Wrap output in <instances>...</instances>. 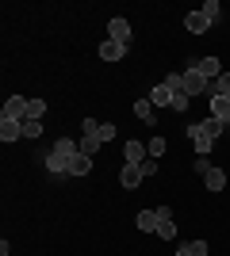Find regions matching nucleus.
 <instances>
[{"label":"nucleus","mask_w":230,"mask_h":256,"mask_svg":"<svg viewBox=\"0 0 230 256\" xmlns=\"http://www.w3.org/2000/svg\"><path fill=\"white\" fill-rule=\"evenodd\" d=\"M43 115H46V104L43 100H31V104H27V118H39V122H43Z\"/></svg>","instance_id":"5701e85b"},{"label":"nucleus","mask_w":230,"mask_h":256,"mask_svg":"<svg viewBox=\"0 0 230 256\" xmlns=\"http://www.w3.org/2000/svg\"><path fill=\"white\" fill-rule=\"evenodd\" d=\"M192 65H196L207 80H219V76H222V62H219V58H199V62H192Z\"/></svg>","instance_id":"9d476101"},{"label":"nucleus","mask_w":230,"mask_h":256,"mask_svg":"<svg viewBox=\"0 0 230 256\" xmlns=\"http://www.w3.org/2000/svg\"><path fill=\"white\" fill-rule=\"evenodd\" d=\"M88 172H92V157L77 153V157L69 160V176H88Z\"/></svg>","instance_id":"4468645a"},{"label":"nucleus","mask_w":230,"mask_h":256,"mask_svg":"<svg viewBox=\"0 0 230 256\" xmlns=\"http://www.w3.org/2000/svg\"><path fill=\"white\" fill-rule=\"evenodd\" d=\"M39 160L46 164V172H50V176H62V172H69V157L54 153V146H50V150H39Z\"/></svg>","instance_id":"f03ea898"},{"label":"nucleus","mask_w":230,"mask_h":256,"mask_svg":"<svg viewBox=\"0 0 230 256\" xmlns=\"http://www.w3.org/2000/svg\"><path fill=\"white\" fill-rule=\"evenodd\" d=\"M134 226H138L142 234H157V226H161V218H157V210H138Z\"/></svg>","instance_id":"ddd939ff"},{"label":"nucleus","mask_w":230,"mask_h":256,"mask_svg":"<svg viewBox=\"0 0 230 256\" xmlns=\"http://www.w3.org/2000/svg\"><path fill=\"white\" fill-rule=\"evenodd\" d=\"M188 138H192V146H196L199 157H207V153L215 150V138H211V134H203V126H199V122H192V126H188Z\"/></svg>","instance_id":"7ed1b4c3"},{"label":"nucleus","mask_w":230,"mask_h":256,"mask_svg":"<svg viewBox=\"0 0 230 256\" xmlns=\"http://www.w3.org/2000/svg\"><path fill=\"white\" fill-rule=\"evenodd\" d=\"M173 256H192V245H180V248H176Z\"/></svg>","instance_id":"473e14b6"},{"label":"nucleus","mask_w":230,"mask_h":256,"mask_svg":"<svg viewBox=\"0 0 230 256\" xmlns=\"http://www.w3.org/2000/svg\"><path fill=\"white\" fill-rule=\"evenodd\" d=\"M123 54H127V46L123 42H100V62H123Z\"/></svg>","instance_id":"f8f14e48"},{"label":"nucleus","mask_w":230,"mask_h":256,"mask_svg":"<svg viewBox=\"0 0 230 256\" xmlns=\"http://www.w3.org/2000/svg\"><path fill=\"white\" fill-rule=\"evenodd\" d=\"M134 115L142 118V122H153V104H150V100H142V104H134Z\"/></svg>","instance_id":"412c9836"},{"label":"nucleus","mask_w":230,"mask_h":256,"mask_svg":"<svg viewBox=\"0 0 230 256\" xmlns=\"http://www.w3.org/2000/svg\"><path fill=\"white\" fill-rule=\"evenodd\" d=\"M199 126H203V134H211V138H219V134H222V126H226V122H219V118H203Z\"/></svg>","instance_id":"4be33fe9"},{"label":"nucleus","mask_w":230,"mask_h":256,"mask_svg":"<svg viewBox=\"0 0 230 256\" xmlns=\"http://www.w3.org/2000/svg\"><path fill=\"white\" fill-rule=\"evenodd\" d=\"M54 153H62V157L73 160L77 153H81V142H73V138H58V142H54Z\"/></svg>","instance_id":"dca6fc26"},{"label":"nucleus","mask_w":230,"mask_h":256,"mask_svg":"<svg viewBox=\"0 0 230 256\" xmlns=\"http://www.w3.org/2000/svg\"><path fill=\"white\" fill-rule=\"evenodd\" d=\"M27 104H31V100L8 96V104H4V118H16V122H23V118H27Z\"/></svg>","instance_id":"20e7f679"},{"label":"nucleus","mask_w":230,"mask_h":256,"mask_svg":"<svg viewBox=\"0 0 230 256\" xmlns=\"http://www.w3.org/2000/svg\"><path fill=\"white\" fill-rule=\"evenodd\" d=\"M199 12H203V16H207L211 23H215V20H219V16H222V8H219V0H207V4H203V8H199Z\"/></svg>","instance_id":"a878e982"},{"label":"nucleus","mask_w":230,"mask_h":256,"mask_svg":"<svg viewBox=\"0 0 230 256\" xmlns=\"http://www.w3.org/2000/svg\"><path fill=\"white\" fill-rule=\"evenodd\" d=\"M211 118L230 126V96H211Z\"/></svg>","instance_id":"9b49d317"},{"label":"nucleus","mask_w":230,"mask_h":256,"mask_svg":"<svg viewBox=\"0 0 230 256\" xmlns=\"http://www.w3.org/2000/svg\"><path fill=\"white\" fill-rule=\"evenodd\" d=\"M192 168H196L199 176H207V172L215 168V164H211V157H196V164H192Z\"/></svg>","instance_id":"cd10ccee"},{"label":"nucleus","mask_w":230,"mask_h":256,"mask_svg":"<svg viewBox=\"0 0 230 256\" xmlns=\"http://www.w3.org/2000/svg\"><path fill=\"white\" fill-rule=\"evenodd\" d=\"M23 138V122H16V118H0V142L8 146V142H20Z\"/></svg>","instance_id":"423d86ee"},{"label":"nucleus","mask_w":230,"mask_h":256,"mask_svg":"<svg viewBox=\"0 0 230 256\" xmlns=\"http://www.w3.org/2000/svg\"><path fill=\"white\" fill-rule=\"evenodd\" d=\"M123 157H127V164H142V160L150 157V150H146V142H127V146H123Z\"/></svg>","instance_id":"1a4fd4ad"},{"label":"nucleus","mask_w":230,"mask_h":256,"mask_svg":"<svg viewBox=\"0 0 230 256\" xmlns=\"http://www.w3.org/2000/svg\"><path fill=\"white\" fill-rule=\"evenodd\" d=\"M211 96H230V73H222L219 80H211Z\"/></svg>","instance_id":"a211bd4d"},{"label":"nucleus","mask_w":230,"mask_h":256,"mask_svg":"<svg viewBox=\"0 0 230 256\" xmlns=\"http://www.w3.org/2000/svg\"><path fill=\"white\" fill-rule=\"evenodd\" d=\"M184 92L188 96H211V80L199 73L196 65H188V73H184Z\"/></svg>","instance_id":"f257e3e1"},{"label":"nucleus","mask_w":230,"mask_h":256,"mask_svg":"<svg viewBox=\"0 0 230 256\" xmlns=\"http://www.w3.org/2000/svg\"><path fill=\"white\" fill-rule=\"evenodd\" d=\"M142 180H146V176H142V168H138V164H123V172H119V184L127 188V192H134V188H138Z\"/></svg>","instance_id":"0eeeda50"},{"label":"nucleus","mask_w":230,"mask_h":256,"mask_svg":"<svg viewBox=\"0 0 230 256\" xmlns=\"http://www.w3.org/2000/svg\"><path fill=\"white\" fill-rule=\"evenodd\" d=\"M184 27H188L192 34H207V31H211V20L203 16V12H188V16H184Z\"/></svg>","instance_id":"6e6552de"},{"label":"nucleus","mask_w":230,"mask_h":256,"mask_svg":"<svg viewBox=\"0 0 230 256\" xmlns=\"http://www.w3.org/2000/svg\"><path fill=\"white\" fill-rule=\"evenodd\" d=\"M23 138H43V122L39 118H23Z\"/></svg>","instance_id":"6ab92c4d"},{"label":"nucleus","mask_w":230,"mask_h":256,"mask_svg":"<svg viewBox=\"0 0 230 256\" xmlns=\"http://www.w3.org/2000/svg\"><path fill=\"white\" fill-rule=\"evenodd\" d=\"M203 184H207V192H222L230 184V176H222V168H211L207 176H203Z\"/></svg>","instance_id":"2eb2a0df"},{"label":"nucleus","mask_w":230,"mask_h":256,"mask_svg":"<svg viewBox=\"0 0 230 256\" xmlns=\"http://www.w3.org/2000/svg\"><path fill=\"white\" fill-rule=\"evenodd\" d=\"M146 150H150V157L161 160L165 157V138H150V142H146Z\"/></svg>","instance_id":"393cba45"},{"label":"nucleus","mask_w":230,"mask_h":256,"mask_svg":"<svg viewBox=\"0 0 230 256\" xmlns=\"http://www.w3.org/2000/svg\"><path fill=\"white\" fill-rule=\"evenodd\" d=\"M207 252H211L207 241H192V256H207Z\"/></svg>","instance_id":"7c9ffc66"},{"label":"nucleus","mask_w":230,"mask_h":256,"mask_svg":"<svg viewBox=\"0 0 230 256\" xmlns=\"http://www.w3.org/2000/svg\"><path fill=\"white\" fill-rule=\"evenodd\" d=\"M115 138V122H104V126H100V142H111Z\"/></svg>","instance_id":"c756f323"},{"label":"nucleus","mask_w":230,"mask_h":256,"mask_svg":"<svg viewBox=\"0 0 230 256\" xmlns=\"http://www.w3.org/2000/svg\"><path fill=\"white\" fill-rule=\"evenodd\" d=\"M188 107H192V96H188V92H176V96H173V111H180V115H184Z\"/></svg>","instance_id":"b1692460"},{"label":"nucleus","mask_w":230,"mask_h":256,"mask_svg":"<svg viewBox=\"0 0 230 256\" xmlns=\"http://www.w3.org/2000/svg\"><path fill=\"white\" fill-rule=\"evenodd\" d=\"M157 237H161V241H173V237H176V226L173 222H161V226H157Z\"/></svg>","instance_id":"bb28decb"},{"label":"nucleus","mask_w":230,"mask_h":256,"mask_svg":"<svg viewBox=\"0 0 230 256\" xmlns=\"http://www.w3.org/2000/svg\"><path fill=\"white\" fill-rule=\"evenodd\" d=\"M96 150H100V134H85V138H81V153H85V157H92Z\"/></svg>","instance_id":"aec40b11"},{"label":"nucleus","mask_w":230,"mask_h":256,"mask_svg":"<svg viewBox=\"0 0 230 256\" xmlns=\"http://www.w3.org/2000/svg\"><path fill=\"white\" fill-rule=\"evenodd\" d=\"M81 130H85V134H100V126H96V118H85V122H81Z\"/></svg>","instance_id":"2f4dec72"},{"label":"nucleus","mask_w":230,"mask_h":256,"mask_svg":"<svg viewBox=\"0 0 230 256\" xmlns=\"http://www.w3.org/2000/svg\"><path fill=\"white\" fill-rule=\"evenodd\" d=\"M150 104H153V107H173V92H169L165 84H157V88L150 92Z\"/></svg>","instance_id":"f3484780"},{"label":"nucleus","mask_w":230,"mask_h":256,"mask_svg":"<svg viewBox=\"0 0 230 256\" xmlns=\"http://www.w3.org/2000/svg\"><path fill=\"white\" fill-rule=\"evenodd\" d=\"M108 38H111V42L131 46V23H127V20H111L108 23Z\"/></svg>","instance_id":"39448f33"},{"label":"nucleus","mask_w":230,"mask_h":256,"mask_svg":"<svg viewBox=\"0 0 230 256\" xmlns=\"http://www.w3.org/2000/svg\"><path fill=\"white\" fill-rule=\"evenodd\" d=\"M138 168H142V176H153V172H157V157H146Z\"/></svg>","instance_id":"c85d7f7f"}]
</instances>
